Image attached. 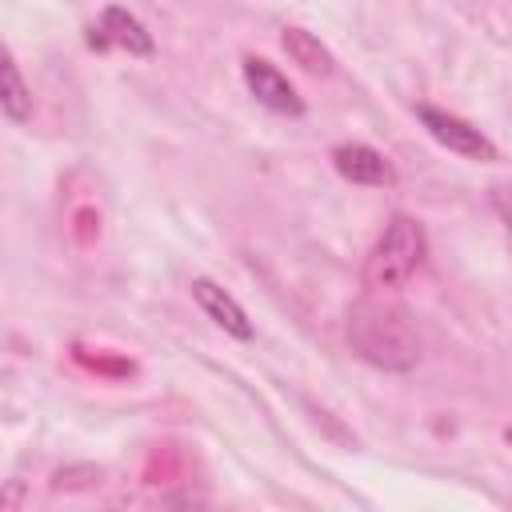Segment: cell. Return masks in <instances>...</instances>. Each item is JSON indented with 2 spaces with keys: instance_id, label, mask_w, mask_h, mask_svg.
<instances>
[{
  "instance_id": "cell-4",
  "label": "cell",
  "mask_w": 512,
  "mask_h": 512,
  "mask_svg": "<svg viewBox=\"0 0 512 512\" xmlns=\"http://www.w3.org/2000/svg\"><path fill=\"white\" fill-rule=\"evenodd\" d=\"M88 48L92 52H112V48H120V52H128V56H156V40H152V32L144 28V20L140 16H132L128 8H120V4H108L100 16H96V24H88Z\"/></svg>"
},
{
  "instance_id": "cell-1",
  "label": "cell",
  "mask_w": 512,
  "mask_h": 512,
  "mask_svg": "<svg viewBox=\"0 0 512 512\" xmlns=\"http://www.w3.org/2000/svg\"><path fill=\"white\" fill-rule=\"evenodd\" d=\"M344 340L356 352V360L380 372H412L424 352L416 316L404 304L388 300L384 292H368L352 300L344 320Z\"/></svg>"
},
{
  "instance_id": "cell-8",
  "label": "cell",
  "mask_w": 512,
  "mask_h": 512,
  "mask_svg": "<svg viewBox=\"0 0 512 512\" xmlns=\"http://www.w3.org/2000/svg\"><path fill=\"white\" fill-rule=\"evenodd\" d=\"M0 112L12 124H28L32 120V88L12 56V48L0 40Z\"/></svg>"
},
{
  "instance_id": "cell-6",
  "label": "cell",
  "mask_w": 512,
  "mask_h": 512,
  "mask_svg": "<svg viewBox=\"0 0 512 512\" xmlns=\"http://www.w3.org/2000/svg\"><path fill=\"white\" fill-rule=\"evenodd\" d=\"M328 160H332V168H336L348 184H364V188H388V184H396L392 160H388L380 148L364 144V140H344V144H336V148L328 152Z\"/></svg>"
},
{
  "instance_id": "cell-7",
  "label": "cell",
  "mask_w": 512,
  "mask_h": 512,
  "mask_svg": "<svg viewBox=\"0 0 512 512\" xmlns=\"http://www.w3.org/2000/svg\"><path fill=\"white\" fill-rule=\"evenodd\" d=\"M192 300L200 304V312L220 328V332H228L232 340H252L256 336V328H252V320H248V312H244V304L228 292V288H220L216 280H208V276H196L192 280Z\"/></svg>"
},
{
  "instance_id": "cell-5",
  "label": "cell",
  "mask_w": 512,
  "mask_h": 512,
  "mask_svg": "<svg viewBox=\"0 0 512 512\" xmlns=\"http://www.w3.org/2000/svg\"><path fill=\"white\" fill-rule=\"evenodd\" d=\"M240 76H244L248 96H252L260 108H268V112H276V116H304V112H308L304 100H300V92H296V84H292L276 64H268V60H260V56H244V60H240Z\"/></svg>"
},
{
  "instance_id": "cell-3",
  "label": "cell",
  "mask_w": 512,
  "mask_h": 512,
  "mask_svg": "<svg viewBox=\"0 0 512 512\" xmlns=\"http://www.w3.org/2000/svg\"><path fill=\"white\" fill-rule=\"evenodd\" d=\"M416 116H420V124L428 128V136H432L436 144H444L448 152H456V156H464V160H480V164L500 160V148H496L472 120H464V116H456V112H444V108H436V104H416Z\"/></svg>"
},
{
  "instance_id": "cell-2",
  "label": "cell",
  "mask_w": 512,
  "mask_h": 512,
  "mask_svg": "<svg viewBox=\"0 0 512 512\" xmlns=\"http://www.w3.org/2000/svg\"><path fill=\"white\" fill-rule=\"evenodd\" d=\"M424 256H428L424 224L416 216H408V212H396L384 224V232L376 236V244L368 248L360 280H364L368 292H396V288H404L420 272Z\"/></svg>"
},
{
  "instance_id": "cell-9",
  "label": "cell",
  "mask_w": 512,
  "mask_h": 512,
  "mask_svg": "<svg viewBox=\"0 0 512 512\" xmlns=\"http://www.w3.org/2000/svg\"><path fill=\"white\" fill-rule=\"evenodd\" d=\"M280 48L288 52V60L296 64V68H304L308 76H332L336 72V56L320 44V36H312L308 28H296V24H288V28H280Z\"/></svg>"
}]
</instances>
